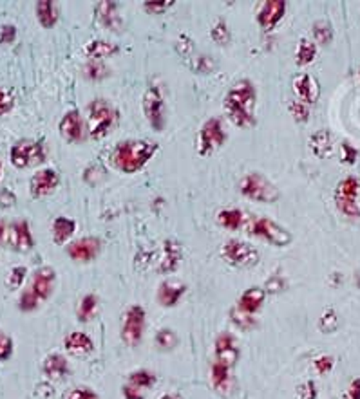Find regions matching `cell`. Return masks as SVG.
<instances>
[{"label":"cell","mask_w":360,"mask_h":399,"mask_svg":"<svg viewBox=\"0 0 360 399\" xmlns=\"http://www.w3.org/2000/svg\"><path fill=\"white\" fill-rule=\"evenodd\" d=\"M255 105H257V94L248 80L236 83L223 100L228 119L241 129L252 126L255 123Z\"/></svg>","instance_id":"cell-1"},{"label":"cell","mask_w":360,"mask_h":399,"mask_svg":"<svg viewBox=\"0 0 360 399\" xmlns=\"http://www.w3.org/2000/svg\"><path fill=\"white\" fill-rule=\"evenodd\" d=\"M158 150V145L147 139H129L116 145L111 155V163L123 174H134L151 161Z\"/></svg>","instance_id":"cell-2"},{"label":"cell","mask_w":360,"mask_h":399,"mask_svg":"<svg viewBox=\"0 0 360 399\" xmlns=\"http://www.w3.org/2000/svg\"><path fill=\"white\" fill-rule=\"evenodd\" d=\"M116 121V112L105 100H95L89 105V132L93 139H102L109 134Z\"/></svg>","instance_id":"cell-3"},{"label":"cell","mask_w":360,"mask_h":399,"mask_svg":"<svg viewBox=\"0 0 360 399\" xmlns=\"http://www.w3.org/2000/svg\"><path fill=\"white\" fill-rule=\"evenodd\" d=\"M360 181L356 177H346L340 181L335 190L337 208L346 217L359 219L360 217Z\"/></svg>","instance_id":"cell-4"},{"label":"cell","mask_w":360,"mask_h":399,"mask_svg":"<svg viewBox=\"0 0 360 399\" xmlns=\"http://www.w3.org/2000/svg\"><path fill=\"white\" fill-rule=\"evenodd\" d=\"M241 193L252 201H259V203H274L279 199V190L275 184L266 179L262 174H252L245 175V179L241 183Z\"/></svg>","instance_id":"cell-5"},{"label":"cell","mask_w":360,"mask_h":399,"mask_svg":"<svg viewBox=\"0 0 360 399\" xmlns=\"http://www.w3.org/2000/svg\"><path fill=\"white\" fill-rule=\"evenodd\" d=\"M9 159H11L13 167L17 168L37 167V165H42L45 161V150L38 141L22 139L11 147Z\"/></svg>","instance_id":"cell-6"},{"label":"cell","mask_w":360,"mask_h":399,"mask_svg":"<svg viewBox=\"0 0 360 399\" xmlns=\"http://www.w3.org/2000/svg\"><path fill=\"white\" fill-rule=\"evenodd\" d=\"M248 232L255 237H261V239H265L270 244L279 246V248L288 246L291 242V233L281 225H277L275 220L266 219V217L254 219L252 222H248Z\"/></svg>","instance_id":"cell-7"},{"label":"cell","mask_w":360,"mask_h":399,"mask_svg":"<svg viewBox=\"0 0 360 399\" xmlns=\"http://www.w3.org/2000/svg\"><path fill=\"white\" fill-rule=\"evenodd\" d=\"M221 257L225 258L228 264L236 266V268H254L259 261H261V255H259L257 248H254L248 242L243 241H228L221 248Z\"/></svg>","instance_id":"cell-8"},{"label":"cell","mask_w":360,"mask_h":399,"mask_svg":"<svg viewBox=\"0 0 360 399\" xmlns=\"http://www.w3.org/2000/svg\"><path fill=\"white\" fill-rule=\"evenodd\" d=\"M226 141L225 131H223L221 121L217 118H210L201 126L199 138H197V152L199 155H210L223 147Z\"/></svg>","instance_id":"cell-9"},{"label":"cell","mask_w":360,"mask_h":399,"mask_svg":"<svg viewBox=\"0 0 360 399\" xmlns=\"http://www.w3.org/2000/svg\"><path fill=\"white\" fill-rule=\"evenodd\" d=\"M145 330V309L141 306H131L123 316L122 323V340L129 347H136L141 338H144Z\"/></svg>","instance_id":"cell-10"},{"label":"cell","mask_w":360,"mask_h":399,"mask_svg":"<svg viewBox=\"0 0 360 399\" xmlns=\"http://www.w3.org/2000/svg\"><path fill=\"white\" fill-rule=\"evenodd\" d=\"M144 112L154 131L165 129V102L158 87H149L144 94Z\"/></svg>","instance_id":"cell-11"},{"label":"cell","mask_w":360,"mask_h":399,"mask_svg":"<svg viewBox=\"0 0 360 399\" xmlns=\"http://www.w3.org/2000/svg\"><path fill=\"white\" fill-rule=\"evenodd\" d=\"M58 183H60V177L54 170L51 168H42L37 174L31 177V184H29V190H31V196L33 197H45L53 193L57 190Z\"/></svg>","instance_id":"cell-12"},{"label":"cell","mask_w":360,"mask_h":399,"mask_svg":"<svg viewBox=\"0 0 360 399\" xmlns=\"http://www.w3.org/2000/svg\"><path fill=\"white\" fill-rule=\"evenodd\" d=\"M8 242L9 246L18 253H25L33 248V233H31L28 220H15V222H13L11 228H9Z\"/></svg>","instance_id":"cell-13"},{"label":"cell","mask_w":360,"mask_h":399,"mask_svg":"<svg viewBox=\"0 0 360 399\" xmlns=\"http://www.w3.org/2000/svg\"><path fill=\"white\" fill-rule=\"evenodd\" d=\"M216 358L217 363H221L228 369L239 362L238 343L230 333H221L216 338Z\"/></svg>","instance_id":"cell-14"},{"label":"cell","mask_w":360,"mask_h":399,"mask_svg":"<svg viewBox=\"0 0 360 399\" xmlns=\"http://www.w3.org/2000/svg\"><path fill=\"white\" fill-rule=\"evenodd\" d=\"M100 248L102 244L96 237H83V239H78L73 244H69L67 255L76 262H89L98 255Z\"/></svg>","instance_id":"cell-15"},{"label":"cell","mask_w":360,"mask_h":399,"mask_svg":"<svg viewBox=\"0 0 360 399\" xmlns=\"http://www.w3.org/2000/svg\"><path fill=\"white\" fill-rule=\"evenodd\" d=\"M83 132H86V125L78 110H69L60 121V134L62 138L69 143H78L83 139Z\"/></svg>","instance_id":"cell-16"},{"label":"cell","mask_w":360,"mask_h":399,"mask_svg":"<svg viewBox=\"0 0 360 399\" xmlns=\"http://www.w3.org/2000/svg\"><path fill=\"white\" fill-rule=\"evenodd\" d=\"M294 90L301 102L311 105V103H315L319 100L320 85L315 78L310 76V74H299L294 80Z\"/></svg>","instance_id":"cell-17"},{"label":"cell","mask_w":360,"mask_h":399,"mask_svg":"<svg viewBox=\"0 0 360 399\" xmlns=\"http://www.w3.org/2000/svg\"><path fill=\"white\" fill-rule=\"evenodd\" d=\"M54 280H57V273L50 266L37 269L33 275V284H31V291L37 294L40 300H47L54 290Z\"/></svg>","instance_id":"cell-18"},{"label":"cell","mask_w":360,"mask_h":399,"mask_svg":"<svg viewBox=\"0 0 360 399\" xmlns=\"http://www.w3.org/2000/svg\"><path fill=\"white\" fill-rule=\"evenodd\" d=\"M286 13V2L283 0H266L257 15V22L262 29H272Z\"/></svg>","instance_id":"cell-19"},{"label":"cell","mask_w":360,"mask_h":399,"mask_svg":"<svg viewBox=\"0 0 360 399\" xmlns=\"http://www.w3.org/2000/svg\"><path fill=\"white\" fill-rule=\"evenodd\" d=\"M181 262V248L176 241L163 242V248L160 251V258H158V271L160 273H170L174 269H178Z\"/></svg>","instance_id":"cell-20"},{"label":"cell","mask_w":360,"mask_h":399,"mask_svg":"<svg viewBox=\"0 0 360 399\" xmlns=\"http://www.w3.org/2000/svg\"><path fill=\"white\" fill-rule=\"evenodd\" d=\"M64 347L69 355L76 356V358H82V356L91 355L95 350V343L91 340L89 334L86 333H71L67 334L66 340H64Z\"/></svg>","instance_id":"cell-21"},{"label":"cell","mask_w":360,"mask_h":399,"mask_svg":"<svg viewBox=\"0 0 360 399\" xmlns=\"http://www.w3.org/2000/svg\"><path fill=\"white\" fill-rule=\"evenodd\" d=\"M185 291H187V285L183 282L178 280H167L160 285L158 290V300L163 307H172L176 306L180 298L183 297Z\"/></svg>","instance_id":"cell-22"},{"label":"cell","mask_w":360,"mask_h":399,"mask_svg":"<svg viewBox=\"0 0 360 399\" xmlns=\"http://www.w3.org/2000/svg\"><path fill=\"white\" fill-rule=\"evenodd\" d=\"M265 298L266 294L261 287H250V290H246L245 293L241 294V298H239L238 309H241L243 313L248 314L257 313L262 307V304H265Z\"/></svg>","instance_id":"cell-23"},{"label":"cell","mask_w":360,"mask_h":399,"mask_svg":"<svg viewBox=\"0 0 360 399\" xmlns=\"http://www.w3.org/2000/svg\"><path fill=\"white\" fill-rule=\"evenodd\" d=\"M42 369H44V374L51 379H60L64 376L69 374V365H67V359L62 355H50L42 363Z\"/></svg>","instance_id":"cell-24"},{"label":"cell","mask_w":360,"mask_h":399,"mask_svg":"<svg viewBox=\"0 0 360 399\" xmlns=\"http://www.w3.org/2000/svg\"><path fill=\"white\" fill-rule=\"evenodd\" d=\"M210 379H212V385L219 394L226 395L232 387V376H230L228 367L221 365V363H214L212 369H210Z\"/></svg>","instance_id":"cell-25"},{"label":"cell","mask_w":360,"mask_h":399,"mask_svg":"<svg viewBox=\"0 0 360 399\" xmlns=\"http://www.w3.org/2000/svg\"><path fill=\"white\" fill-rule=\"evenodd\" d=\"M51 232H53V241L57 242V244H64V242L69 241L73 233L76 232V222H74L73 219H69V217H57Z\"/></svg>","instance_id":"cell-26"},{"label":"cell","mask_w":360,"mask_h":399,"mask_svg":"<svg viewBox=\"0 0 360 399\" xmlns=\"http://www.w3.org/2000/svg\"><path fill=\"white\" fill-rule=\"evenodd\" d=\"M98 17L103 25H107L112 31H118L122 28V20H120L118 8L115 2H100L98 4Z\"/></svg>","instance_id":"cell-27"},{"label":"cell","mask_w":360,"mask_h":399,"mask_svg":"<svg viewBox=\"0 0 360 399\" xmlns=\"http://www.w3.org/2000/svg\"><path fill=\"white\" fill-rule=\"evenodd\" d=\"M35 11H37L38 22H40V25H44V28H53V25L57 24L58 9L57 4L51 2V0H40V2H37Z\"/></svg>","instance_id":"cell-28"},{"label":"cell","mask_w":360,"mask_h":399,"mask_svg":"<svg viewBox=\"0 0 360 399\" xmlns=\"http://www.w3.org/2000/svg\"><path fill=\"white\" fill-rule=\"evenodd\" d=\"M310 148L313 150V154L319 155V157H327V155H332L333 150L332 134L326 131H320L317 132V134H313L310 139Z\"/></svg>","instance_id":"cell-29"},{"label":"cell","mask_w":360,"mask_h":399,"mask_svg":"<svg viewBox=\"0 0 360 399\" xmlns=\"http://www.w3.org/2000/svg\"><path fill=\"white\" fill-rule=\"evenodd\" d=\"M217 222L223 226V228L228 230H238L245 225V213L238 208H228L221 210L219 215H217Z\"/></svg>","instance_id":"cell-30"},{"label":"cell","mask_w":360,"mask_h":399,"mask_svg":"<svg viewBox=\"0 0 360 399\" xmlns=\"http://www.w3.org/2000/svg\"><path fill=\"white\" fill-rule=\"evenodd\" d=\"M96 314H98V298H96V294H86L78 306V320L89 322Z\"/></svg>","instance_id":"cell-31"},{"label":"cell","mask_w":360,"mask_h":399,"mask_svg":"<svg viewBox=\"0 0 360 399\" xmlns=\"http://www.w3.org/2000/svg\"><path fill=\"white\" fill-rule=\"evenodd\" d=\"M87 56L93 58L95 61H98L100 58L111 56V54L116 53V45H112L111 42L105 40H93L89 45L86 47Z\"/></svg>","instance_id":"cell-32"},{"label":"cell","mask_w":360,"mask_h":399,"mask_svg":"<svg viewBox=\"0 0 360 399\" xmlns=\"http://www.w3.org/2000/svg\"><path fill=\"white\" fill-rule=\"evenodd\" d=\"M317 56V45L311 40L304 38L303 42L297 47V53H295V60H297V66H308L313 61V58Z\"/></svg>","instance_id":"cell-33"},{"label":"cell","mask_w":360,"mask_h":399,"mask_svg":"<svg viewBox=\"0 0 360 399\" xmlns=\"http://www.w3.org/2000/svg\"><path fill=\"white\" fill-rule=\"evenodd\" d=\"M156 381V376L152 374V372L145 371V369H141V371H136L132 372L131 376H129V385L134 388H145V387H152Z\"/></svg>","instance_id":"cell-34"},{"label":"cell","mask_w":360,"mask_h":399,"mask_svg":"<svg viewBox=\"0 0 360 399\" xmlns=\"http://www.w3.org/2000/svg\"><path fill=\"white\" fill-rule=\"evenodd\" d=\"M156 345H158V349L160 350H163V352L172 350L178 345L176 333L170 329H161L160 333L156 334Z\"/></svg>","instance_id":"cell-35"},{"label":"cell","mask_w":360,"mask_h":399,"mask_svg":"<svg viewBox=\"0 0 360 399\" xmlns=\"http://www.w3.org/2000/svg\"><path fill=\"white\" fill-rule=\"evenodd\" d=\"M40 298L37 297V294L31 291V287L29 290H25L24 293L21 294V300H18V307H21V311H24V313H31V311L37 309L38 306H40Z\"/></svg>","instance_id":"cell-36"},{"label":"cell","mask_w":360,"mask_h":399,"mask_svg":"<svg viewBox=\"0 0 360 399\" xmlns=\"http://www.w3.org/2000/svg\"><path fill=\"white\" fill-rule=\"evenodd\" d=\"M337 327H339V316H337L335 311L333 309L324 311V314L319 320V329L323 330V333L330 334L333 333V330H337Z\"/></svg>","instance_id":"cell-37"},{"label":"cell","mask_w":360,"mask_h":399,"mask_svg":"<svg viewBox=\"0 0 360 399\" xmlns=\"http://www.w3.org/2000/svg\"><path fill=\"white\" fill-rule=\"evenodd\" d=\"M230 318H232V322L236 323V326L243 327V329H252V327L257 326V322L252 318V314L243 313V311L238 309V307H233L232 313H230Z\"/></svg>","instance_id":"cell-38"},{"label":"cell","mask_w":360,"mask_h":399,"mask_svg":"<svg viewBox=\"0 0 360 399\" xmlns=\"http://www.w3.org/2000/svg\"><path fill=\"white\" fill-rule=\"evenodd\" d=\"M25 275H28V269L24 266H17V268L11 269V273L8 277V287L9 290H18L22 285V282L25 280Z\"/></svg>","instance_id":"cell-39"},{"label":"cell","mask_w":360,"mask_h":399,"mask_svg":"<svg viewBox=\"0 0 360 399\" xmlns=\"http://www.w3.org/2000/svg\"><path fill=\"white\" fill-rule=\"evenodd\" d=\"M290 112L294 116L295 121L299 123H306L308 116H310V107L303 102H291L290 103Z\"/></svg>","instance_id":"cell-40"},{"label":"cell","mask_w":360,"mask_h":399,"mask_svg":"<svg viewBox=\"0 0 360 399\" xmlns=\"http://www.w3.org/2000/svg\"><path fill=\"white\" fill-rule=\"evenodd\" d=\"M86 74L91 78V80H102V78H105L107 74H109V69H107L103 64H100V61H89L86 67Z\"/></svg>","instance_id":"cell-41"},{"label":"cell","mask_w":360,"mask_h":399,"mask_svg":"<svg viewBox=\"0 0 360 399\" xmlns=\"http://www.w3.org/2000/svg\"><path fill=\"white\" fill-rule=\"evenodd\" d=\"M13 355V340L11 336L4 334L0 330V362H6V359L11 358Z\"/></svg>","instance_id":"cell-42"},{"label":"cell","mask_w":360,"mask_h":399,"mask_svg":"<svg viewBox=\"0 0 360 399\" xmlns=\"http://www.w3.org/2000/svg\"><path fill=\"white\" fill-rule=\"evenodd\" d=\"M212 38H214V42H217L219 45L228 44L230 33H228V28H226L225 22H217L216 28L212 29Z\"/></svg>","instance_id":"cell-43"},{"label":"cell","mask_w":360,"mask_h":399,"mask_svg":"<svg viewBox=\"0 0 360 399\" xmlns=\"http://www.w3.org/2000/svg\"><path fill=\"white\" fill-rule=\"evenodd\" d=\"M13 105H15L13 94L8 89H4V87H0V116L8 114L9 110L13 109Z\"/></svg>","instance_id":"cell-44"},{"label":"cell","mask_w":360,"mask_h":399,"mask_svg":"<svg viewBox=\"0 0 360 399\" xmlns=\"http://www.w3.org/2000/svg\"><path fill=\"white\" fill-rule=\"evenodd\" d=\"M333 363H335L333 362V358L327 355H320L313 359V365H315V369L320 372V374H326V372L332 371Z\"/></svg>","instance_id":"cell-45"},{"label":"cell","mask_w":360,"mask_h":399,"mask_svg":"<svg viewBox=\"0 0 360 399\" xmlns=\"http://www.w3.org/2000/svg\"><path fill=\"white\" fill-rule=\"evenodd\" d=\"M299 399H317V385L315 381H304L299 388Z\"/></svg>","instance_id":"cell-46"},{"label":"cell","mask_w":360,"mask_h":399,"mask_svg":"<svg viewBox=\"0 0 360 399\" xmlns=\"http://www.w3.org/2000/svg\"><path fill=\"white\" fill-rule=\"evenodd\" d=\"M174 6V0H165V2H144V8L147 9L149 13H154V15H160V13H165L168 8Z\"/></svg>","instance_id":"cell-47"},{"label":"cell","mask_w":360,"mask_h":399,"mask_svg":"<svg viewBox=\"0 0 360 399\" xmlns=\"http://www.w3.org/2000/svg\"><path fill=\"white\" fill-rule=\"evenodd\" d=\"M64 399H98V395L89 388H73L71 392H67Z\"/></svg>","instance_id":"cell-48"},{"label":"cell","mask_w":360,"mask_h":399,"mask_svg":"<svg viewBox=\"0 0 360 399\" xmlns=\"http://www.w3.org/2000/svg\"><path fill=\"white\" fill-rule=\"evenodd\" d=\"M15 38H17V28L15 25L8 24L0 29V44H11V42H15Z\"/></svg>","instance_id":"cell-49"},{"label":"cell","mask_w":360,"mask_h":399,"mask_svg":"<svg viewBox=\"0 0 360 399\" xmlns=\"http://www.w3.org/2000/svg\"><path fill=\"white\" fill-rule=\"evenodd\" d=\"M286 287V280L281 277H270L268 278V284H266V290L270 293H281V291Z\"/></svg>","instance_id":"cell-50"},{"label":"cell","mask_w":360,"mask_h":399,"mask_svg":"<svg viewBox=\"0 0 360 399\" xmlns=\"http://www.w3.org/2000/svg\"><path fill=\"white\" fill-rule=\"evenodd\" d=\"M313 33H315V38L320 42V44H327V42L332 40V31H330V28L324 24L315 25Z\"/></svg>","instance_id":"cell-51"},{"label":"cell","mask_w":360,"mask_h":399,"mask_svg":"<svg viewBox=\"0 0 360 399\" xmlns=\"http://www.w3.org/2000/svg\"><path fill=\"white\" fill-rule=\"evenodd\" d=\"M356 159V150L352 147V145H348V143H344L342 145V161L344 163L348 165H353L355 163Z\"/></svg>","instance_id":"cell-52"},{"label":"cell","mask_w":360,"mask_h":399,"mask_svg":"<svg viewBox=\"0 0 360 399\" xmlns=\"http://www.w3.org/2000/svg\"><path fill=\"white\" fill-rule=\"evenodd\" d=\"M348 399H360V378L353 379L348 388Z\"/></svg>","instance_id":"cell-53"},{"label":"cell","mask_w":360,"mask_h":399,"mask_svg":"<svg viewBox=\"0 0 360 399\" xmlns=\"http://www.w3.org/2000/svg\"><path fill=\"white\" fill-rule=\"evenodd\" d=\"M123 395H125V399H144V395L139 394V388L131 387V385L123 387Z\"/></svg>","instance_id":"cell-54"},{"label":"cell","mask_w":360,"mask_h":399,"mask_svg":"<svg viewBox=\"0 0 360 399\" xmlns=\"http://www.w3.org/2000/svg\"><path fill=\"white\" fill-rule=\"evenodd\" d=\"M6 232H8V228H6L4 220H0V244H2V242H4V239H6Z\"/></svg>","instance_id":"cell-55"},{"label":"cell","mask_w":360,"mask_h":399,"mask_svg":"<svg viewBox=\"0 0 360 399\" xmlns=\"http://www.w3.org/2000/svg\"><path fill=\"white\" fill-rule=\"evenodd\" d=\"M161 399H183L180 394H165Z\"/></svg>","instance_id":"cell-56"},{"label":"cell","mask_w":360,"mask_h":399,"mask_svg":"<svg viewBox=\"0 0 360 399\" xmlns=\"http://www.w3.org/2000/svg\"><path fill=\"white\" fill-rule=\"evenodd\" d=\"M0 175H2V163H0Z\"/></svg>","instance_id":"cell-57"},{"label":"cell","mask_w":360,"mask_h":399,"mask_svg":"<svg viewBox=\"0 0 360 399\" xmlns=\"http://www.w3.org/2000/svg\"><path fill=\"white\" fill-rule=\"evenodd\" d=\"M359 74H360V69H359Z\"/></svg>","instance_id":"cell-58"}]
</instances>
